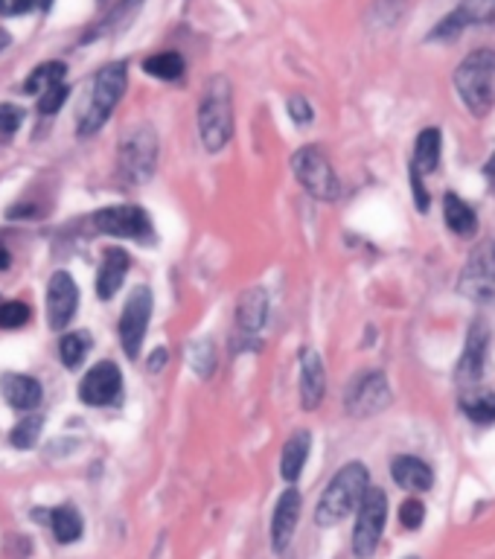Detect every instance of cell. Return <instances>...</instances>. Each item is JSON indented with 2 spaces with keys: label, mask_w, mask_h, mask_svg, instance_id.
<instances>
[{
  "label": "cell",
  "mask_w": 495,
  "mask_h": 559,
  "mask_svg": "<svg viewBox=\"0 0 495 559\" xmlns=\"http://www.w3.org/2000/svg\"><path fill=\"white\" fill-rule=\"evenodd\" d=\"M367 487H371V472L364 463L353 460L335 472V478L326 483L318 507H315V524L335 527L341 524L353 510H359Z\"/></svg>",
  "instance_id": "cell-1"
},
{
  "label": "cell",
  "mask_w": 495,
  "mask_h": 559,
  "mask_svg": "<svg viewBox=\"0 0 495 559\" xmlns=\"http://www.w3.org/2000/svg\"><path fill=\"white\" fill-rule=\"evenodd\" d=\"M455 88L472 117H487L495 108V50L469 52L455 70Z\"/></svg>",
  "instance_id": "cell-2"
},
{
  "label": "cell",
  "mask_w": 495,
  "mask_h": 559,
  "mask_svg": "<svg viewBox=\"0 0 495 559\" xmlns=\"http://www.w3.org/2000/svg\"><path fill=\"white\" fill-rule=\"evenodd\" d=\"M198 132L207 152H222L234 134V93L225 76L207 82L202 105H198Z\"/></svg>",
  "instance_id": "cell-3"
},
{
  "label": "cell",
  "mask_w": 495,
  "mask_h": 559,
  "mask_svg": "<svg viewBox=\"0 0 495 559\" xmlns=\"http://www.w3.org/2000/svg\"><path fill=\"white\" fill-rule=\"evenodd\" d=\"M125 91V65L123 61H114V65H105L91 82V93L85 100V108H82L79 117V134L91 137L97 134L105 120L111 117V111L117 108V102L123 100Z\"/></svg>",
  "instance_id": "cell-4"
},
{
  "label": "cell",
  "mask_w": 495,
  "mask_h": 559,
  "mask_svg": "<svg viewBox=\"0 0 495 559\" xmlns=\"http://www.w3.org/2000/svg\"><path fill=\"white\" fill-rule=\"evenodd\" d=\"M291 170H294V178L300 181V187L307 189L312 198H318V202H335V198L341 196V181L321 146H303V149L294 152Z\"/></svg>",
  "instance_id": "cell-5"
},
{
  "label": "cell",
  "mask_w": 495,
  "mask_h": 559,
  "mask_svg": "<svg viewBox=\"0 0 495 559\" xmlns=\"http://www.w3.org/2000/svg\"><path fill=\"white\" fill-rule=\"evenodd\" d=\"M120 172L129 178L132 184L146 181L155 172V161H157V134L152 125H134V129L125 132L120 140Z\"/></svg>",
  "instance_id": "cell-6"
},
{
  "label": "cell",
  "mask_w": 495,
  "mask_h": 559,
  "mask_svg": "<svg viewBox=\"0 0 495 559\" xmlns=\"http://www.w3.org/2000/svg\"><path fill=\"white\" fill-rule=\"evenodd\" d=\"M387 522V495L379 487H367L364 499L359 504V515H355L353 527V554L359 559H371L379 547Z\"/></svg>",
  "instance_id": "cell-7"
},
{
  "label": "cell",
  "mask_w": 495,
  "mask_h": 559,
  "mask_svg": "<svg viewBox=\"0 0 495 559\" xmlns=\"http://www.w3.org/2000/svg\"><path fill=\"white\" fill-rule=\"evenodd\" d=\"M387 405H391V385H387L385 373L364 371V373H359L353 379L350 387H347L344 408H347V414L355 417V419H367V417L382 414Z\"/></svg>",
  "instance_id": "cell-8"
},
{
  "label": "cell",
  "mask_w": 495,
  "mask_h": 559,
  "mask_svg": "<svg viewBox=\"0 0 495 559\" xmlns=\"http://www.w3.org/2000/svg\"><path fill=\"white\" fill-rule=\"evenodd\" d=\"M93 228L105 236L134 239V242H152V234H155L146 210L134 207V204H117V207L97 210V216H93Z\"/></svg>",
  "instance_id": "cell-9"
},
{
  "label": "cell",
  "mask_w": 495,
  "mask_h": 559,
  "mask_svg": "<svg viewBox=\"0 0 495 559\" xmlns=\"http://www.w3.org/2000/svg\"><path fill=\"white\" fill-rule=\"evenodd\" d=\"M152 291L140 286L132 291V298L125 300L123 306V315H120V341H123V350L125 355L134 358L140 355V347H143V339H146V330H149V321H152Z\"/></svg>",
  "instance_id": "cell-10"
},
{
  "label": "cell",
  "mask_w": 495,
  "mask_h": 559,
  "mask_svg": "<svg viewBox=\"0 0 495 559\" xmlns=\"http://www.w3.org/2000/svg\"><path fill=\"white\" fill-rule=\"evenodd\" d=\"M123 394V373L114 362H100L82 376L79 382V399L91 408L114 405Z\"/></svg>",
  "instance_id": "cell-11"
},
{
  "label": "cell",
  "mask_w": 495,
  "mask_h": 559,
  "mask_svg": "<svg viewBox=\"0 0 495 559\" xmlns=\"http://www.w3.org/2000/svg\"><path fill=\"white\" fill-rule=\"evenodd\" d=\"M79 309V286L68 271H56L47 283V323L61 332Z\"/></svg>",
  "instance_id": "cell-12"
},
{
  "label": "cell",
  "mask_w": 495,
  "mask_h": 559,
  "mask_svg": "<svg viewBox=\"0 0 495 559\" xmlns=\"http://www.w3.org/2000/svg\"><path fill=\"white\" fill-rule=\"evenodd\" d=\"M458 291L463 298H469L472 303H495V254L490 251H478L467 271L460 274L458 280Z\"/></svg>",
  "instance_id": "cell-13"
},
{
  "label": "cell",
  "mask_w": 495,
  "mask_h": 559,
  "mask_svg": "<svg viewBox=\"0 0 495 559\" xmlns=\"http://www.w3.org/2000/svg\"><path fill=\"white\" fill-rule=\"evenodd\" d=\"M487 350H490V326L483 321H475L469 326L467 335V347H463V355L455 367V379L460 385H475L483 376V367H487Z\"/></svg>",
  "instance_id": "cell-14"
},
{
  "label": "cell",
  "mask_w": 495,
  "mask_h": 559,
  "mask_svg": "<svg viewBox=\"0 0 495 559\" xmlns=\"http://www.w3.org/2000/svg\"><path fill=\"white\" fill-rule=\"evenodd\" d=\"M298 519H300V492L289 487V490H283V495L277 499V507H274V515H271L274 554H283L289 547L294 527H298Z\"/></svg>",
  "instance_id": "cell-15"
},
{
  "label": "cell",
  "mask_w": 495,
  "mask_h": 559,
  "mask_svg": "<svg viewBox=\"0 0 495 559\" xmlns=\"http://www.w3.org/2000/svg\"><path fill=\"white\" fill-rule=\"evenodd\" d=\"M326 394V373L323 362L315 350L300 353V405L307 411H315L323 403Z\"/></svg>",
  "instance_id": "cell-16"
},
{
  "label": "cell",
  "mask_w": 495,
  "mask_h": 559,
  "mask_svg": "<svg viewBox=\"0 0 495 559\" xmlns=\"http://www.w3.org/2000/svg\"><path fill=\"white\" fill-rule=\"evenodd\" d=\"M0 387H4L6 403L12 405L15 411H24V414H29L33 408H38L41 396H44V390H41L38 379L24 376V373H6L4 379H0Z\"/></svg>",
  "instance_id": "cell-17"
},
{
  "label": "cell",
  "mask_w": 495,
  "mask_h": 559,
  "mask_svg": "<svg viewBox=\"0 0 495 559\" xmlns=\"http://www.w3.org/2000/svg\"><path fill=\"white\" fill-rule=\"evenodd\" d=\"M440 129H423L417 134V143H414V157H411V166H408V175L411 178H419L423 181L426 175H431L437 170L440 164V149H443V140H440Z\"/></svg>",
  "instance_id": "cell-18"
},
{
  "label": "cell",
  "mask_w": 495,
  "mask_h": 559,
  "mask_svg": "<svg viewBox=\"0 0 495 559\" xmlns=\"http://www.w3.org/2000/svg\"><path fill=\"white\" fill-rule=\"evenodd\" d=\"M391 475L399 487L411 490V492H426V490H431V483H435V472H431V467L423 458H414V455L394 458Z\"/></svg>",
  "instance_id": "cell-19"
},
{
  "label": "cell",
  "mask_w": 495,
  "mask_h": 559,
  "mask_svg": "<svg viewBox=\"0 0 495 559\" xmlns=\"http://www.w3.org/2000/svg\"><path fill=\"white\" fill-rule=\"evenodd\" d=\"M129 266H132V260H129V254H125L123 248H108V251H105L100 274H97V294L102 300H111L114 294L120 291L123 277L129 274Z\"/></svg>",
  "instance_id": "cell-20"
},
{
  "label": "cell",
  "mask_w": 495,
  "mask_h": 559,
  "mask_svg": "<svg viewBox=\"0 0 495 559\" xmlns=\"http://www.w3.org/2000/svg\"><path fill=\"white\" fill-rule=\"evenodd\" d=\"M268 318V298L262 289H248L245 294L239 298L236 306V323H239V332L248 335V339H254V335L266 326Z\"/></svg>",
  "instance_id": "cell-21"
},
{
  "label": "cell",
  "mask_w": 495,
  "mask_h": 559,
  "mask_svg": "<svg viewBox=\"0 0 495 559\" xmlns=\"http://www.w3.org/2000/svg\"><path fill=\"white\" fill-rule=\"evenodd\" d=\"M309 446H312L309 431H294V435L289 437V443L283 446V455H280L283 481L294 483L300 478V472H303V467H307V460H309Z\"/></svg>",
  "instance_id": "cell-22"
},
{
  "label": "cell",
  "mask_w": 495,
  "mask_h": 559,
  "mask_svg": "<svg viewBox=\"0 0 495 559\" xmlns=\"http://www.w3.org/2000/svg\"><path fill=\"white\" fill-rule=\"evenodd\" d=\"M443 219H446V228L455 236H463V239L475 236L478 216H475V210H472L467 202H463L460 196H455V193H446L443 196Z\"/></svg>",
  "instance_id": "cell-23"
},
{
  "label": "cell",
  "mask_w": 495,
  "mask_h": 559,
  "mask_svg": "<svg viewBox=\"0 0 495 559\" xmlns=\"http://www.w3.org/2000/svg\"><path fill=\"white\" fill-rule=\"evenodd\" d=\"M50 527H52V533H56V539L61 545L79 542L82 539V531H85V524H82V515H79L76 507H56V510H50Z\"/></svg>",
  "instance_id": "cell-24"
},
{
  "label": "cell",
  "mask_w": 495,
  "mask_h": 559,
  "mask_svg": "<svg viewBox=\"0 0 495 559\" xmlns=\"http://www.w3.org/2000/svg\"><path fill=\"white\" fill-rule=\"evenodd\" d=\"M460 408L472 423L492 426L495 423V394L492 390H481V394H467L460 399Z\"/></svg>",
  "instance_id": "cell-25"
},
{
  "label": "cell",
  "mask_w": 495,
  "mask_h": 559,
  "mask_svg": "<svg viewBox=\"0 0 495 559\" xmlns=\"http://www.w3.org/2000/svg\"><path fill=\"white\" fill-rule=\"evenodd\" d=\"M143 70L149 73V76H155V79L175 82V79H181V73H184V59L178 56V52H172V50L155 52V56H149L143 61Z\"/></svg>",
  "instance_id": "cell-26"
},
{
  "label": "cell",
  "mask_w": 495,
  "mask_h": 559,
  "mask_svg": "<svg viewBox=\"0 0 495 559\" xmlns=\"http://www.w3.org/2000/svg\"><path fill=\"white\" fill-rule=\"evenodd\" d=\"M61 79H65V65H61V61H47V65H41L29 73V79L24 82V91L41 97L44 91L61 85Z\"/></svg>",
  "instance_id": "cell-27"
},
{
  "label": "cell",
  "mask_w": 495,
  "mask_h": 559,
  "mask_svg": "<svg viewBox=\"0 0 495 559\" xmlns=\"http://www.w3.org/2000/svg\"><path fill=\"white\" fill-rule=\"evenodd\" d=\"M187 362H189V367H193V373L198 379L213 376L216 373V347H213V341L202 339V341L189 344L187 347Z\"/></svg>",
  "instance_id": "cell-28"
},
{
  "label": "cell",
  "mask_w": 495,
  "mask_h": 559,
  "mask_svg": "<svg viewBox=\"0 0 495 559\" xmlns=\"http://www.w3.org/2000/svg\"><path fill=\"white\" fill-rule=\"evenodd\" d=\"M88 350H91V335L88 332H68L59 344L61 364H65L68 371H76V367L85 362Z\"/></svg>",
  "instance_id": "cell-29"
},
{
  "label": "cell",
  "mask_w": 495,
  "mask_h": 559,
  "mask_svg": "<svg viewBox=\"0 0 495 559\" xmlns=\"http://www.w3.org/2000/svg\"><path fill=\"white\" fill-rule=\"evenodd\" d=\"M41 428H44V417L38 414H27L20 423L12 428V435H9V443H12L15 449H33L38 437H41Z\"/></svg>",
  "instance_id": "cell-30"
},
{
  "label": "cell",
  "mask_w": 495,
  "mask_h": 559,
  "mask_svg": "<svg viewBox=\"0 0 495 559\" xmlns=\"http://www.w3.org/2000/svg\"><path fill=\"white\" fill-rule=\"evenodd\" d=\"M460 9L463 20H467V27L472 24H481V27H495V0H467Z\"/></svg>",
  "instance_id": "cell-31"
},
{
  "label": "cell",
  "mask_w": 495,
  "mask_h": 559,
  "mask_svg": "<svg viewBox=\"0 0 495 559\" xmlns=\"http://www.w3.org/2000/svg\"><path fill=\"white\" fill-rule=\"evenodd\" d=\"M29 321V306L20 300H4L0 303V326L4 330H20Z\"/></svg>",
  "instance_id": "cell-32"
},
{
  "label": "cell",
  "mask_w": 495,
  "mask_h": 559,
  "mask_svg": "<svg viewBox=\"0 0 495 559\" xmlns=\"http://www.w3.org/2000/svg\"><path fill=\"white\" fill-rule=\"evenodd\" d=\"M426 519V507L419 499H405L403 507H399V522H403V527H408V531H417L419 524H423Z\"/></svg>",
  "instance_id": "cell-33"
},
{
  "label": "cell",
  "mask_w": 495,
  "mask_h": 559,
  "mask_svg": "<svg viewBox=\"0 0 495 559\" xmlns=\"http://www.w3.org/2000/svg\"><path fill=\"white\" fill-rule=\"evenodd\" d=\"M24 108H18L12 102H0V134H15L24 123Z\"/></svg>",
  "instance_id": "cell-34"
},
{
  "label": "cell",
  "mask_w": 495,
  "mask_h": 559,
  "mask_svg": "<svg viewBox=\"0 0 495 559\" xmlns=\"http://www.w3.org/2000/svg\"><path fill=\"white\" fill-rule=\"evenodd\" d=\"M68 93H70V91H68L65 82H61V85H56V88L44 91V93L38 97V111H41V114H56V111L61 108V105L68 102Z\"/></svg>",
  "instance_id": "cell-35"
},
{
  "label": "cell",
  "mask_w": 495,
  "mask_h": 559,
  "mask_svg": "<svg viewBox=\"0 0 495 559\" xmlns=\"http://www.w3.org/2000/svg\"><path fill=\"white\" fill-rule=\"evenodd\" d=\"M289 114H291V120L298 125H309L312 123V105L307 102V97H300V93L289 97Z\"/></svg>",
  "instance_id": "cell-36"
},
{
  "label": "cell",
  "mask_w": 495,
  "mask_h": 559,
  "mask_svg": "<svg viewBox=\"0 0 495 559\" xmlns=\"http://www.w3.org/2000/svg\"><path fill=\"white\" fill-rule=\"evenodd\" d=\"M29 9H33V0H0V15H6V18L24 15Z\"/></svg>",
  "instance_id": "cell-37"
},
{
  "label": "cell",
  "mask_w": 495,
  "mask_h": 559,
  "mask_svg": "<svg viewBox=\"0 0 495 559\" xmlns=\"http://www.w3.org/2000/svg\"><path fill=\"white\" fill-rule=\"evenodd\" d=\"M166 358H170V353H166L164 347H155V353L146 358V371H149V373H161V367L166 364Z\"/></svg>",
  "instance_id": "cell-38"
},
{
  "label": "cell",
  "mask_w": 495,
  "mask_h": 559,
  "mask_svg": "<svg viewBox=\"0 0 495 559\" xmlns=\"http://www.w3.org/2000/svg\"><path fill=\"white\" fill-rule=\"evenodd\" d=\"M483 175H487V181H490L492 193H495V152H492V157L487 161V166H483Z\"/></svg>",
  "instance_id": "cell-39"
},
{
  "label": "cell",
  "mask_w": 495,
  "mask_h": 559,
  "mask_svg": "<svg viewBox=\"0 0 495 559\" xmlns=\"http://www.w3.org/2000/svg\"><path fill=\"white\" fill-rule=\"evenodd\" d=\"M9 262H12V260H9V248L4 245V242H0V271L9 268Z\"/></svg>",
  "instance_id": "cell-40"
},
{
  "label": "cell",
  "mask_w": 495,
  "mask_h": 559,
  "mask_svg": "<svg viewBox=\"0 0 495 559\" xmlns=\"http://www.w3.org/2000/svg\"><path fill=\"white\" fill-rule=\"evenodd\" d=\"M9 41H12V38H9V33H6V29L0 27V50H6V47H9Z\"/></svg>",
  "instance_id": "cell-41"
},
{
  "label": "cell",
  "mask_w": 495,
  "mask_h": 559,
  "mask_svg": "<svg viewBox=\"0 0 495 559\" xmlns=\"http://www.w3.org/2000/svg\"><path fill=\"white\" fill-rule=\"evenodd\" d=\"M125 4H129V6H137V4H140V0H125Z\"/></svg>",
  "instance_id": "cell-42"
},
{
  "label": "cell",
  "mask_w": 495,
  "mask_h": 559,
  "mask_svg": "<svg viewBox=\"0 0 495 559\" xmlns=\"http://www.w3.org/2000/svg\"><path fill=\"white\" fill-rule=\"evenodd\" d=\"M44 6H47V9H50V6H52V0H44Z\"/></svg>",
  "instance_id": "cell-43"
},
{
  "label": "cell",
  "mask_w": 495,
  "mask_h": 559,
  "mask_svg": "<svg viewBox=\"0 0 495 559\" xmlns=\"http://www.w3.org/2000/svg\"><path fill=\"white\" fill-rule=\"evenodd\" d=\"M405 559H417V556H405Z\"/></svg>",
  "instance_id": "cell-44"
},
{
  "label": "cell",
  "mask_w": 495,
  "mask_h": 559,
  "mask_svg": "<svg viewBox=\"0 0 495 559\" xmlns=\"http://www.w3.org/2000/svg\"><path fill=\"white\" fill-rule=\"evenodd\" d=\"M492 254H495V245H492Z\"/></svg>",
  "instance_id": "cell-45"
},
{
  "label": "cell",
  "mask_w": 495,
  "mask_h": 559,
  "mask_svg": "<svg viewBox=\"0 0 495 559\" xmlns=\"http://www.w3.org/2000/svg\"><path fill=\"white\" fill-rule=\"evenodd\" d=\"M0 303H4V300H0Z\"/></svg>",
  "instance_id": "cell-46"
}]
</instances>
